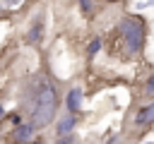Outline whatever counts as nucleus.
<instances>
[{
  "label": "nucleus",
  "instance_id": "obj_1",
  "mask_svg": "<svg viewBox=\"0 0 154 144\" xmlns=\"http://www.w3.org/2000/svg\"><path fill=\"white\" fill-rule=\"evenodd\" d=\"M55 106H58V96H55V89L48 79H36L34 84V96H31V125L34 127H46L53 122V115H55Z\"/></svg>",
  "mask_w": 154,
  "mask_h": 144
},
{
  "label": "nucleus",
  "instance_id": "obj_2",
  "mask_svg": "<svg viewBox=\"0 0 154 144\" xmlns=\"http://www.w3.org/2000/svg\"><path fill=\"white\" fill-rule=\"evenodd\" d=\"M118 34L123 38V46L130 55L140 53L142 46H144V22L135 14H125L118 24Z\"/></svg>",
  "mask_w": 154,
  "mask_h": 144
},
{
  "label": "nucleus",
  "instance_id": "obj_3",
  "mask_svg": "<svg viewBox=\"0 0 154 144\" xmlns=\"http://www.w3.org/2000/svg\"><path fill=\"white\" fill-rule=\"evenodd\" d=\"M79 106H82V89L75 86V89L67 91V110H70V113H77Z\"/></svg>",
  "mask_w": 154,
  "mask_h": 144
},
{
  "label": "nucleus",
  "instance_id": "obj_4",
  "mask_svg": "<svg viewBox=\"0 0 154 144\" xmlns=\"http://www.w3.org/2000/svg\"><path fill=\"white\" fill-rule=\"evenodd\" d=\"M135 122H137V125H149V122H154V101L135 115Z\"/></svg>",
  "mask_w": 154,
  "mask_h": 144
},
{
  "label": "nucleus",
  "instance_id": "obj_5",
  "mask_svg": "<svg viewBox=\"0 0 154 144\" xmlns=\"http://www.w3.org/2000/svg\"><path fill=\"white\" fill-rule=\"evenodd\" d=\"M31 134H34V125L31 122L17 125V130H14V139L17 142H26V139H31Z\"/></svg>",
  "mask_w": 154,
  "mask_h": 144
},
{
  "label": "nucleus",
  "instance_id": "obj_6",
  "mask_svg": "<svg viewBox=\"0 0 154 144\" xmlns=\"http://www.w3.org/2000/svg\"><path fill=\"white\" fill-rule=\"evenodd\" d=\"M75 122H77V120H75L72 115H65L63 120H58V134H65V137H67V134L72 132V127H75Z\"/></svg>",
  "mask_w": 154,
  "mask_h": 144
},
{
  "label": "nucleus",
  "instance_id": "obj_7",
  "mask_svg": "<svg viewBox=\"0 0 154 144\" xmlns=\"http://www.w3.org/2000/svg\"><path fill=\"white\" fill-rule=\"evenodd\" d=\"M41 34H43V26H41V22H34V24H31V31H29V36H26V38H29L31 43H36V41L41 38Z\"/></svg>",
  "mask_w": 154,
  "mask_h": 144
},
{
  "label": "nucleus",
  "instance_id": "obj_8",
  "mask_svg": "<svg viewBox=\"0 0 154 144\" xmlns=\"http://www.w3.org/2000/svg\"><path fill=\"white\" fill-rule=\"evenodd\" d=\"M101 50V38H91V43H89V55H94V53H99Z\"/></svg>",
  "mask_w": 154,
  "mask_h": 144
},
{
  "label": "nucleus",
  "instance_id": "obj_9",
  "mask_svg": "<svg viewBox=\"0 0 154 144\" xmlns=\"http://www.w3.org/2000/svg\"><path fill=\"white\" fill-rule=\"evenodd\" d=\"M79 5H82V10H84V12H91V7H94V2H91V0H79Z\"/></svg>",
  "mask_w": 154,
  "mask_h": 144
},
{
  "label": "nucleus",
  "instance_id": "obj_10",
  "mask_svg": "<svg viewBox=\"0 0 154 144\" xmlns=\"http://www.w3.org/2000/svg\"><path fill=\"white\" fill-rule=\"evenodd\" d=\"M55 144H75V139H72V137L67 134V137H60V139H58Z\"/></svg>",
  "mask_w": 154,
  "mask_h": 144
},
{
  "label": "nucleus",
  "instance_id": "obj_11",
  "mask_svg": "<svg viewBox=\"0 0 154 144\" xmlns=\"http://www.w3.org/2000/svg\"><path fill=\"white\" fill-rule=\"evenodd\" d=\"M147 91H149V94H154V77L147 82Z\"/></svg>",
  "mask_w": 154,
  "mask_h": 144
},
{
  "label": "nucleus",
  "instance_id": "obj_12",
  "mask_svg": "<svg viewBox=\"0 0 154 144\" xmlns=\"http://www.w3.org/2000/svg\"><path fill=\"white\" fill-rule=\"evenodd\" d=\"M2 115H5V108H2V103H0V120H2Z\"/></svg>",
  "mask_w": 154,
  "mask_h": 144
},
{
  "label": "nucleus",
  "instance_id": "obj_13",
  "mask_svg": "<svg viewBox=\"0 0 154 144\" xmlns=\"http://www.w3.org/2000/svg\"><path fill=\"white\" fill-rule=\"evenodd\" d=\"M31 144H41V139H34V142H31Z\"/></svg>",
  "mask_w": 154,
  "mask_h": 144
}]
</instances>
